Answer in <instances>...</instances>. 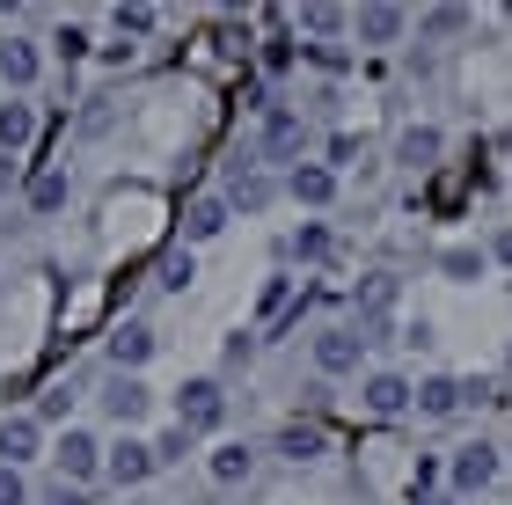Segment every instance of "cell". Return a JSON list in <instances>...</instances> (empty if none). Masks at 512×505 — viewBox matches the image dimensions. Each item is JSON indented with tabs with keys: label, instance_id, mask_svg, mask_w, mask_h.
Here are the masks:
<instances>
[{
	"label": "cell",
	"instance_id": "obj_1",
	"mask_svg": "<svg viewBox=\"0 0 512 505\" xmlns=\"http://www.w3.org/2000/svg\"><path fill=\"white\" fill-rule=\"evenodd\" d=\"M220 418H227V396H220V381H191V388H176V425L191 432V440H198V432H213Z\"/></svg>",
	"mask_w": 512,
	"mask_h": 505
},
{
	"label": "cell",
	"instance_id": "obj_2",
	"mask_svg": "<svg viewBox=\"0 0 512 505\" xmlns=\"http://www.w3.org/2000/svg\"><path fill=\"white\" fill-rule=\"evenodd\" d=\"M147 381H139V374H110L103 381V410H110V418H118V425H139V418H147Z\"/></svg>",
	"mask_w": 512,
	"mask_h": 505
},
{
	"label": "cell",
	"instance_id": "obj_3",
	"mask_svg": "<svg viewBox=\"0 0 512 505\" xmlns=\"http://www.w3.org/2000/svg\"><path fill=\"white\" fill-rule=\"evenodd\" d=\"M52 462H59V476H66V484H88V476H96V469H110V462H103V447L88 440V432H66Z\"/></svg>",
	"mask_w": 512,
	"mask_h": 505
},
{
	"label": "cell",
	"instance_id": "obj_4",
	"mask_svg": "<svg viewBox=\"0 0 512 505\" xmlns=\"http://www.w3.org/2000/svg\"><path fill=\"white\" fill-rule=\"evenodd\" d=\"M359 352H366L359 330H322V337H315V366H322V374H352Z\"/></svg>",
	"mask_w": 512,
	"mask_h": 505
},
{
	"label": "cell",
	"instance_id": "obj_5",
	"mask_svg": "<svg viewBox=\"0 0 512 505\" xmlns=\"http://www.w3.org/2000/svg\"><path fill=\"white\" fill-rule=\"evenodd\" d=\"M154 462H161V454L154 447H139V440H118V447H110V484H147V476H154Z\"/></svg>",
	"mask_w": 512,
	"mask_h": 505
},
{
	"label": "cell",
	"instance_id": "obj_6",
	"mask_svg": "<svg viewBox=\"0 0 512 505\" xmlns=\"http://www.w3.org/2000/svg\"><path fill=\"white\" fill-rule=\"evenodd\" d=\"M498 476V447H461L454 454V491H483Z\"/></svg>",
	"mask_w": 512,
	"mask_h": 505
},
{
	"label": "cell",
	"instance_id": "obj_7",
	"mask_svg": "<svg viewBox=\"0 0 512 505\" xmlns=\"http://www.w3.org/2000/svg\"><path fill=\"white\" fill-rule=\"evenodd\" d=\"M110 359H118V374L147 366V359H154V330H147V323H125L118 337H110Z\"/></svg>",
	"mask_w": 512,
	"mask_h": 505
},
{
	"label": "cell",
	"instance_id": "obj_8",
	"mask_svg": "<svg viewBox=\"0 0 512 505\" xmlns=\"http://www.w3.org/2000/svg\"><path fill=\"white\" fill-rule=\"evenodd\" d=\"M300 140H308V132H300V118H293V110H271V125H264V154H271V162L300 154Z\"/></svg>",
	"mask_w": 512,
	"mask_h": 505
},
{
	"label": "cell",
	"instance_id": "obj_9",
	"mask_svg": "<svg viewBox=\"0 0 512 505\" xmlns=\"http://www.w3.org/2000/svg\"><path fill=\"white\" fill-rule=\"evenodd\" d=\"M0 454H8V469L30 462L37 454V418H0Z\"/></svg>",
	"mask_w": 512,
	"mask_h": 505
},
{
	"label": "cell",
	"instance_id": "obj_10",
	"mask_svg": "<svg viewBox=\"0 0 512 505\" xmlns=\"http://www.w3.org/2000/svg\"><path fill=\"white\" fill-rule=\"evenodd\" d=\"M286 183H293V198H300V205H330V191H337V176H330V169H315V162H300Z\"/></svg>",
	"mask_w": 512,
	"mask_h": 505
},
{
	"label": "cell",
	"instance_id": "obj_11",
	"mask_svg": "<svg viewBox=\"0 0 512 505\" xmlns=\"http://www.w3.org/2000/svg\"><path fill=\"white\" fill-rule=\"evenodd\" d=\"M0 81H15V88H30V81H37V52H30L22 37L0 44Z\"/></svg>",
	"mask_w": 512,
	"mask_h": 505
},
{
	"label": "cell",
	"instance_id": "obj_12",
	"mask_svg": "<svg viewBox=\"0 0 512 505\" xmlns=\"http://www.w3.org/2000/svg\"><path fill=\"white\" fill-rule=\"evenodd\" d=\"M410 403V381L403 374H374V381H366V410H381V418H388V410H403Z\"/></svg>",
	"mask_w": 512,
	"mask_h": 505
},
{
	"label": "cell",
	"instance_id": "obj_13",
	"mask_svg": "<svg viewBox=\"0 0 512 505\" xmlns=\"http://www.w3.org/2000/svg\"><path fill=\"white\" fill-rule=\"evenodd\" d=\"M220 227H227V205H220V198H198L191 213H183V235H191V242H205V235H220Z\"/></svg>",
	"mask_w": 512,
	"mask_h": 505
},
{
	"label": "cell",
	"instance_id": "obj_14",
	"mask_svg": "<svg viewBox=\"0 0 512 505\" xmlns=\"http://www.w3.org/2000/svg\"><path fill=\"white\" fill-rule=\"evenodd\" d=\"M30 132H37L30 103H0V147H30Z\"/></svg>",
	"mask_w": 512,
	"mask_h": 505
},
{
	"label": "cell",
	"instance_id": "obj_15",
	"mask_svg": "<svg viewBox=\"0 0 512 505\" xmlns=\"http://www.w3.org/2000/svg\"><path fill=\"white\" fill-rule=\"evenodd\" d=\"M461 396H469V388H461V381H447V374H439V381H425V388H417V403H425V410H432V418H447V410H461Z\"/></svg>",
	"mask_w": 512,
	"mask_h": 505
},
{
	"label": "cell",
	"instance_id": "obj_16",
	"mask_svg": "<svg viewBox=\"0 0 512 505\" xmlns=\"http://www.w3.org/2000/svg\"><path fill=\"white\" fill-rule=\"evenodd\" d=\"M395 30H403V8H388V0H381V8H366V15H359V37H366V44H388Z\"/></svg>",
	"mask_w": 512,
	"mask_h": 505
},
{
	"label": "cell",
	"instance_id": "obj_17",
	"mask_svg": "<svg viewBox=\"0 0 512 505\" xmlns=\"http://www.w3.org/2000/svg\"><path fill=\"white\" fill-rule=\"evenodd\" d=\"M403 162H410V169H432V162H439V132H432V125L403 132Z\"/></svg>",
	"mask_w": 512,
	"mask_h": 505
},
{
	"label": "cell",
	"instance_id": "obj_18",
	"mask_svg": "<svg viewBox=\"0 0 512 505\" xmlns=\"http://www.w3.org/2000/svg\"><path fill=\"white\" fill-rule=\"evenodd\" d=\"M30 205H37V213H59V205H66V176H37L30 183Z\"/></svg>",
	"mask_w": 512,
	"mask_h": 505
},
{
	"label": "cell",
	"instance_id": "obj_19",
	"mask_svg": "<svg viewBox=\"0 0 512 505\" xmlns=\"http://www.w3.org/2000/svg\"><path fill=\"white\" fill-rule=\"evenodd\" d=\"M213 476H220V484H242V476H249V447H220L213 454Z\"/></svg>",
	"mask_w": 512,
	"mask_h": 505
},
{
	"label": "cell",
	"instance_id": "obj_20",
	"mask_svg": "<svg viewBox=\"0 0 512 505\" xmlns=\"http://www.w3.org/2000/svg\"><path fill=\"white\" fill-rule=\"evenodd\" d=\"M198 279V264H191V249H176V257L169 264H161V286H169V293H183V286H191Z\"/></svg>",
	"mask_w": 512,
	"mask_h": 505
},
{
	"label": "cell",
	"instance_id": "obj_21",
	"mask_svg": "<svg viewBox=\"0 0 512 505\" xmlns=\"http://www.w3.org/2000/svg\"><path fill=\"white\" fill-rule=\"evenodd\" d=\"M447 279H483V249H447Z\"/></svg>",
	"mask_w": 512,
	"mask_h": 505
},
{
	"label": "cell",
	"instance_id": "obj_22",
	"mask_svg": "<svg viewBox=\"0 0 512 505\" xmlns=\"http://www.w3.org/2000/svg\"><path fill=\"white\" fill-rule=\"evenodd\" d=\"M227 198H235V205H249V213H256V205L271 198V183H264V176H235V183H227Z\"/></svg>",
	"mask_w": 512,
	"mask_h": 505
},
{
	"label": "cell",
	"instance_id": "obj_23",
	"mask_svg": "<svg viewBox=\"0 0 512 505\" xmlns=\"http://www.w3.org/2000/svg\"><path fill=\"white\" fill-rule=\"evenodd\" d=\"M278 447L300 462V454H322V432H315V425H286V440H278Z\"/></svg>",
	"mask_w": 512,
	"mask_h": 505
},
{
	"label": "cell",
	"instance_id": "obj_24",
	"mask_svg": "<svg viewBox=\"0 0 512 505\" xmlns=\"http://www.w3.org/2000/svg\"><path fill=\"white\" fill-rule=\"evenodd\" d=\"M293 257H330V227H300V235H293Z\"/></svg>",
	"mask_w": 512,
	"mask_h": 505
},
{
	"label": "cell",
	"instance_id": "obj_25",
	"mask_svg": "<svg viewBox=\"0 0 512 505\" xmlns=\"http://www.w3.org/2000/svg\"><path fill=\"white\" fill-rule=\"evenodd\" d=\"M359 308H366V315H388V308H395V279H374V286L359 293Z\"/></svg>",
	"mask_w": 512,
	"mask_h": 505
},
{
	"label": "cell",
	"instance_id": "obj_26",
	"mask_svg": "<svg viewBox=\"0 0 512 505\" xmlns=\"http://www.w3.org/2000/svg\"><path fill=\"white\" fill-rule=\"evenodd\" d=\"M154 454H161V462H183V454H191V432H183V425H176V432H161V447H154Z\"/></svg>",
	"mask_w": 512,
	"mask_h": 505
},
{
	"label": "cell",
	"instance_id": "obj_27",
	"mask_svg": "<svg viewBox=\"0 0 512 505\" xmlns=\"http://www.w3.org/2000/svg\"><path fill=\"white\" fill-rule=\"evenodd\" d=\"M0 505H30V491H22V476L0 462Z\"/></svg>",
	"mask_w": 512,
	"mask_h": 505
},
{
	"label": "cell",
	"instance_id": "obj_28",
	"mask_svg": "<svg viewBox=\"0 0 512 505\" xmlns=\"http://www.w3.org/2000/svg\"><path fill=\"white\" fill-rule=\"evenodd\" d=\"M147 22H154V8H118V30H132V37L147 30Z\"/></svg>",
	"mask_w": 512,
	"mask_h": 505
},
{
	"label": "cell",
	"instance_id": "obj_29",
	"mask_svg": "<svg viewBox=\"0 0 512 505\" xmlns=\"http://www.w3.org/2000/svg\"><path fill=\"white\" fill-rule=\"evenodd\" d=\"M498 257H505V264H512V227H505V235H498Z\"/></svg>",
	"mask_w": 512,
	"mask_h": 505
},
{
	"label": "cell",
	"instance_id": "obj_30",
	"mask_svg": "<svg viewBox=\"0 0 512 505\" xmlns=\"http://www.w3.org/2000/svg\"><path fill=\"white\" fill-rule=\"evenodd\" d=\"M52 505H81V498H74V491H59V498H52Z\"/></svg>",
	"mask_w": 512,
	"mask_h": 505
},
{
	"label": "cell",
	"instance_id": "obj_31",
	"mask_svg": "<svg viewBox=\"0 0 512 505\" xmlns=\"http://www.w3.org/2000/svg\"><path fill=\"white\" fill-rule=\"evenodd\" d=\"M417 505H454V498H417Z\"/></svg>",
	"mask_w": 512,
	"mask_h": 505
}]
</instances>
